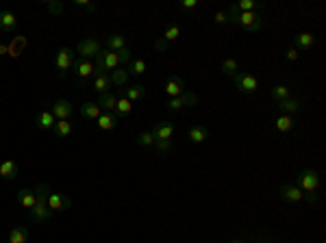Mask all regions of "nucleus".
I'll return each mask as SVG.
<instances>
[{"label": "nucleus", "instance_id": "1", "mask_svg": "<svg viewBox=\"0 0 326 243\" xmlns=\"http://www.w3.org/2000/svg\"><path fill=\"white\" fill-rule=\"evenodd\" d=\"M48 185L41 182V185L35 187V207L31 208V222H48L53 217V208L48 207Z\"/></svg>", "mask_w": 326, "mask_h": 243}, {"label": "nucleus", "instance_id": "2", "mask_svg": "<svg viewBox=\"0 0 326 243\" xmlns=\"http://www.w3.org/2000/svg\"><path fill=\"white\" fill-rule=\"evenodd\" d=\"M233 26H239V29H244L248 33H257V31H261V26H263V17H261L259 11H248V13L239 11V16L235 17Z\"/></svg>", "mask_w": 326, "mask_h": 243}, {"label": "nucleus", "instance_id": "3", "mask_svg": "<svg viewBox=\"0 0 326 243\" xmlns=\"http://www.w3.org/2000/svg\"><path fill=\"white\" fill-rule=\"evenodd\" d=\"M296 187L302 191V193H307V191H318L320 187V174L315 170H302L300 174H298L296 178Z\"/></svg>", "mask_w": 326, "mask_h": 243}, {"label": "nucleus", "instance_id": "4", "mask_svg": "<svg viewBox=\"0 0 326 243\" xmlns=\"http://www.w3.org/2000/svg\"><path fill=\"white\" fill-rule=\"evenodd\" d=\"M100 50H102V48H100V41L94 39V37H87V39H81V41H78V46H76L78 59H85V61L96 59Z\"/></svg>", "mask_w": 326, "mask_h": 243}, {"label": "nucleus", "instance_id": "5", "mask_svg": "<svg viewBox=\"0 0 326 243\" xmlns=\"http://www.w3.org/2000/svg\"><path fill=\"white\" fill-rule=\"evenodd\" d=\"M72 69H74V76H76V81L81 83V85H85L90 78H94V63H91V61L74 59Z\"/></svg>", "mask_w": 326, "mask_h": 243}, {"label": "nucleus", "instance_id": "6", "mask_svg": "<svg viewBox=\"0 0 326 243\" xmlns=\"http://www.w3.org/2000/svg\"><path fill=\"white\" fill-rule=\"evenodd\" d=\"M233 81H235L237 91H241V93H254L259 89V78L248 74V72H239Z\"/></svg>", "mask_w": 326, "mask_h": 243}, {"label": "nucleus", "instance_id": "7", "mask_svg": "<svg viewBox=\"0 0 326 243\" xmlns=\"http://www.w3.org/2000/svg\"><path fill=\"white\" fill-rule=\"evenodd\" d=\"M72 63H74V52L63 46V48L57 52V59H54V65H57V69H59V76L65 78V74H68V69L72 68Z\"/></svg>", "mask_w": 326, "mask_h": 243}, {"label": "nucleus", "instance_id": "8", "mask_svg": "<svg viewBox=\"0 0 326 243\" xmlns=\"http://www.w3.org/2000/svg\"><path fill=\"white\" fill-rule=\"evenodd\" d=\"M48 207L53 208V213H63L68 208H72V200H70V195H63V193H50Z\"/></svg>", "mask_w": 326, "mask_h": 243}, {"label": "nucleus", "instance_id": "9", "mask_svg": "<svg viewBox=\"0 0 326 243\" xmlns=\"http://www.w3.org/2000/svg\"><path fill=\"white\" fill-rule=\"evenodd\" d=\"M165 93L170 98H176V96H181V93L185 91V81L181 76H167V81H165Z\"/></svg>", "mask_w": 326, "mask_h": 243}, {"label": "nucleus", "instance_id": "10", "mask_svg": "<svg viewBox=\"0 0 326 243\" xmlns=\"http://www.w3.org/2000/svg\"><path fill=\"white\" fill-rule=\"evenodd\" d=\"M74 106L70 100H57L53 104V115L54 120H70V115H72Z\"/></svg>", "mask_w": 326, "mask_h": 243}, {"label": "nucleus", "instance_id": "11", "mask_svg": "<svg viewBox=\"0 0 326 243\" xmlns=\"http://www.w3.org/2000/svg\"><path fill=\"white\" fill-rule=\"evenodd\" d=\"M18 29V17L11 11H0V31L4 33H16Z\"/></svg>", "mask_w": 326, "mask_h": 243}, {"label": "nucleus", "instance_id": "12", "mask_svg": "<svg viewBox=\"0 0 326 243\" xmlns=\"http://www.w3.org/2000/svg\"><path fill=\"white\" fill-rule=\"evenodd\" d=\"M150 133L155 135L157 141H159V139H172V135H174V124H172V122H159Z\"/></svg>", "mask_w": 326, "mask_h": 243}, {"label": "nucleus", "instance_id": "13", "mask_svg": "<svg viewBox=\"0 0 326 243\" xmlns=\"http://www.w3.org/2000/svg\"><path fill=\"white\" fill-rule=\"evenodd\" d=\"M0 178H4V180L18 178V163L13 158H7V161L0 163Z\"/></svg>", "mask_w": 326, "mask_h": 243}, {"label": "nucleus", "instance_id": "14", "mask_svg": "<svg viewBox=\"0 0 326 243\" xmlns=\"http://www.w3.org/2000/svg\"><path fill=\"white\" fill-rule=\"evenodd\" d=\"M278 193H281V198L287 200V202H300L302 200V191L298 189L296 185H283Z\"/></svg>", "mask_w": 326, "mask_h": 243}, {"label": "nucleus", "instance_id": "15", "mask_svg": "<svg viewBox=\"0 0 326 243\" xmlns=\"http://www.w3.org/2000/svg\"><path fill=\"white\" fill-rule=\"evenodd\" d=\"M115 102H118V98L109 91V93H100L96 104L100 106V111H105V113H113V111H115Z\"/></svg>", "mask_w": 326, "mask_h": 243}, {"label": "nucleus", "instance_id": "16", "mask_svg": "<svg viewBox=\"0 0 326 243\" xmlns=\"http://www.w3.org/2000/svg\"><path fill=\"white\" fill-rule=\"evenodd\" d=\"M127 48V37L120 35V33H111L109 37H107V50L109 52H118V50Z\"/></svg>", "mask_w": 326, "mask_h": 243}, {"label": "nucleus", "instance_id": "17", "mask_svg": "<svg viewBox=\"0 0 326 243\" xmlns=\"http://www.w3.org/2000/svg\"><path fill=\"white\" fill-rule=\"evenodd\" d=\"M278 109L283 111V115H290V113H298V111L302 109V102L298 100V98H285V100L278 102Z\"/></svg>", "mask_w": 326, "mask_h": 243}, {"label": "nucleus", "instance_id": "18", "mask_svg": "<svg viewBox=\"0 0 326 243\" xmlns=\"http://www.w3.org/2000/svg\"><path fill=\"white\" fill-rule=\"evenodd\" d=\"M128 78H130L128 69H122V68H118V69H113V72H111L109 81H111V85H115V87H120V89H122V87H127Z\"/></svg>", "mask_w": 326, "mask_h": 243}, {"label": "nucleus", "instance_id": "19", "mask_svg": "<svg viewBox=\"0 0 326 243\" xmlns=\"http://www.w3.org/2000/svg\"><path fill=\"white\" fill-rule=\"evenodd\" d=\"M37 128H41V130H53L54 128V115H53V111H41L39 115H37Z\"/></svg>", "mask_w": 326, "mask_h": 243}, {"label": "nucleus", "instance_id": "20", "mask_svg": "<svg viewBox=\"0 0 326 243\" xmlns=\"http://www.w3.org/2000/svg\"><path fill=\"white\" fill-rule=\"evenodd\" d=\"M120 118L115 113H100V118H98V128L100 130H113L115 126H118Z\"/></svg>", "mask_w": 326, "mask_h": 243}, {"label": "nucleus", "instance_id": "21", "mask_svg": "<svg viewBox=\"0 0 326 243\" xmlns=\"http://www.w3.org/2000/svg\"><path fill=\"white\" fill-rule=\"evenodd\" d=\"M313 44H315V37L311 33L305 31L296 35V50H309V48H313Z\"/></svg>", "mask_w": 326, "mask_h": 243}, {"label": "nucleus", "instance_id": "22", "mask_svg": "<svg viewBox=\"0 0 326 243\" xmlns=\"http://www.w3.org/2000/svg\"><path fill=\"white\" fill-rule=\"evenodd\" d=\"M18 200H20L22 207L31 211L35 207V189H20L18 191Z\"/></svg>", "mask_w": 326, "mask_h": 243}, {"label": "nucleus", "instance_id": "23", "mask_svg": "<svg viewBox=\"0 0 326 243\" xmlns=\"http://www.w3.org/2000/svg\"><path fill=\"white\" fill-rule=\"evenodd\" d=\"M220 69H222V74L228 78H235L237 74H239V63H237L235 59H224L220 63Z\"/></svg>", "mask_w": 326, "mask_h": 243}, {"label": "nucleus", "instance_id": "24", "mask_svg": "<svg viewBox=\"0 0 326 243\" xmlns=\"http://www.w3.org/2000/svg\"><path fill=\"white\" fill-rule=\"evenodd\" d=\"M9 243H29V230L24 226H16L9 232Z\"/></svg>", "mask_w": 326, "mask_h": 243}, {"label": "nucleus", "instance_id": "25", "mask_svg": "<svg viewBox=\"0 0 326 243\" xmlns=\"http://www.w3.org/2000/svg\"><path fill=\"white\" fill-rule=\"evenodd\" d=\"M146 96V87L144 85H130V87H124V98L130 102L135 100H142V98Z\"/></svg>", "mask_w": 326, "mask_h": 243}, {"label": "nucleus", "instance_id": "26", "mask_svg": "<svg viewBox=\"0 0 326 243\" xmlns=\"http://www.w3.org/2000/svg\"><path fill=\"white\" fill-rule=\"evenodd\" d=\"M100 106L96 104V102H85V104H81V115L87 120H98L100 118Z\"/></svg>", "mask_w": 326, "mask_h": 243}, {"label": "nucleus", "instance_id": "27", "mask_svg": "<svg viewBox=\"0 0 326 243\" xmlns=\"http://www.w3.org/2000/svg\"><path fill=\"white\" fill-rule=\"evenodd\" d=\"M189 139H192L194 143H202L209 139V128H204V126H192L189 128Z\"/></svg>", "mask_w": 326, "mask_h": 243}, {"label": "nucleus", "instance_id": "28", "mask_svg": "<svg viewBox=\"0 0 326 243\" xmlns=\"http://www.w3.org/2000/svg\"><path fill=\"white\" fill-rule=\"evenodd\" d=\"M130 111H133V102L127 100L124 96H122V98H118V102H115V111H113V113L118 115L120 120H122V118H127V115L130 113Z\"/></svg>", "mask_w": 326, "mask_h": 243}, {"label": "nucleus", "instance_id": "29", "mask_svg": "<svg viewBox=\"0 0 326 243\" xmlns=\"http://www.w3.org/2000/svg\"><path fill=\"white\" fill-rule=\"evenodd\" d=\"M54 135H57L59 139H63V137H70V133H72V124H70L68 120H57L54 122Z\"/></svg>", "mask_w": 326, "mask_h": 243}, {"label": "nucleus", "instance_id": "30", "mask_svg": "<svg viewBox=\"0 0 326 243\" xmlns=\"http://www.w3.org/2000/svg\"><path fill=\"white\" fill-rule=\"evenodd\" d=\"M274 128H276L278 133H290V130L293 128V120L290 118V115H278L276 122H274Z\"/></svg>", "mask_w": 326, "mask_h": 243}, {"label": "nucleus", "instance_id": "31", "mask_svg": "<svg viewBox=\"0 0 326 243\" xmlns=\"http://www.w3.org/2000/svg\"><path fill=\"white\" fill-rule=\"evenodd\" d=\"M24 46H26V39H24V37H16V39H13L11 41V44H9L7 46V48H9V52L7 54H11V57H20V54H22V50H24Z\"/></svg>", "mask_w": 326, "mask_h": 243}, {"label": "nucleus", "instance_id": "32", "mask_svg": "<svg viewBox=\"0 0 326 243\" xmlns=\"http://www.w3.org/2000/svg\"><path fill=\"white\" fill-rule=\"evenodd\" d=\"M146 61L144 59H133L128 63V74H135V76H142V74H146Z\"/></svg>", "mask_w": 326, "mask_h": 243}, {"label": "nucleus", "instance_id": "33", "mask_svg": "<svg viewBox=\"0 0 326 243\" xmlns=\"http://www.w3.org/2000/svg\"><path fill=\"white\" fill-rule=\"evenodd\" d=\"M102 65H105V69H118V68H120L118 52H109V50H105V59H102Z\"/></svg>", "mask_w": 326, "mask_h": 243}, {"label": "nucleus", "instance_id": "34", "mask_svg": "<svg viewBox=\"0 0 326 243\" xmlns=\"http://www.w3.org/2000/svg\"><path fill=\"white\" fill-rule=\"evenodd\" d=\"M94 89L98 91V93H109V89H111V81H109V76H98V78H94Z\"/></svg>", "mask_w": 326, "mask_h": 243}, {"label": "nucleus", "instance_id": "35", "mask_svg": "<svg viewBox=\"0 0 326 243\" xmlns=\"http://www.w3.org/2000/svg\"><path fill=\"white\" fill-rule=\"evenodd\" d=\"M270 96H272L276 102H281V100H285V98H290V87H287V85H276V87L270 89Z\"/></svg>", "mask_w": 326, "mask_h": 243}, {"label": "nucleus", "instance_id": "36", "mask_svg": "<svg viewBox=\"0 0 326 243\" xmlns=\"http://www.w3.org/2000/svg\"><path fill=\"white\" fill-rule=\"evenodd\" d=\"M155 135L150 133V130H146V133H142V135H137V146H142V148H150V146H155Z\"/></svg>", "mask_w": 326, "mask_h": 243}, {"label": "nucleus", "instance_id": "37", "mask_svg": "<svg viewBox=\"0 0 326 243\" xmlns=\"http://www.w3.org/2000/svg\"><path fill=\"white\" fill-rule=\"evenodd\" d=\"M179 35H181V29H179V26H176V24H170V26H167V29H165V33H163V39H165L167 41V44H170V41H174V39H179Z\"/></svg>", "mask_w": 326, "mask_h": 243}, {"label": "nucleus", "instance_id": "38", "mask_svg": "<svg viewBox=\"0 0 326 243\" xmlns=\"http://www.w3.org/2000/svg\"><path fill=\"white\" fill-rule=\"evenodd\" d=\"M181 100H183V109H185V106H196V104H198V96H196L194 91H187V89L181 93Z\"/></svg>", "mask_w": 326, "mask_h": 243}, {"label": "nucleus", "instance_id": "39", "mask_svg": "<svg viewBox=\"0 0 326 243\" xmlns=\"http://www.w3.org/2000/svg\"><path fill=\"white\" fill-rule=\"evenodd\" d=\"M46 9H48L53 16H61L65 7H63V2H59V0H48V2H46Z\"/></svg>", "mask_w": 326, "mask_h": 243}, {"label": "nucleus", "instance_id": "40", "mask_svg": "<svg viewBox=\"0 0 326 243\" xmlns=\"http://www.w3.org/2000/svg\"><path fill=\"white\" fill-rule=\"evenodd\" d=\"M235 4L241 13H248V11H254V9H257V2H254V0H239V2H235Z\"/></svg>", "mask_w": 326, "mask_h": 243}, {"label": "nucleus", "instance_id": "41", "mask_svg": "<svg viewBox=\"0 0 326 243\" xmlns=\"http://www.w3.org/2000/svg\"><path fill=\"white\" fill-rule=\"evenodd\" d=\"M165 109L167 111H181V109H183V100H181V96L170 98V100H167V104H165Z\"/></svg>", "mask_w": 326, "mask_h": 243}, {"label": "nucleus", "instance_id": "42", "mask_svg": "<svg viewBox=\"0 0 326 243\" xmlns=\"http://www.w3.org/2000/svg\"><path fill=\"white\" fill-rule=\"evenodd\" d=\"M155 146H157V152H161V154H167L172 150V141L170 139H159V141H155Z\"/></svg>", "mask_w": 326, "mask_h": 243}, {"label": "nucleus", "instance_id": "43", "mask_svg": "<svg viewBox=\"0 0 326 243\" xmlns=\"http://www.w3.org/2000/svg\"><path fill=\"white\" fill-rule=\"evenodd\" d=\"M118 59H120V65L130 63V61H133V52H130L128 48H122V50H118Z\"/></svg>", "mask_w": 326, "mask_h": 243}, {"label": "nucleus", "instance_id": "44", "mask_svg": "<svg viewBox=\"0 0 326 243\" xmlns=\"http://www.w3.org/2000/svg\"><path fill=\"white\" fill-rule=\"evenodd\" d=\"M167 48H170V44H167L163 37H157V41H155V50H157V52H167Z\"/></svg>", "mask_w": 326, "mask_h": 243}, {"label": "nucleus", "instance_id": "45", "mask_svg": "<svg viewBox=\"0 0 326 243\" xmlns=\"http://www.w3.org/2000/svg\"><path fill=\"white\" fill-rule=\"evenodd\" d=\"M76 7H83V9H87V11H96V4L94 2H87V0H76Z\"/></svg>", "mask_w": 326, "mask_h": 243}, {"label": "nucleus", "instance_id": "46", "mask_svg": "<svg viewBox=\"0 0 326 243\" xmlns=\"http://www.w3.org/2000/svg\"><path fill=\"white\" fill-rule=\"evenodd\" d=\"M285 57H287V61H298V57H300V52H298L296 48H290L285 52Z\"/></svg>", "mask_w": 326, "mask_h": 243}, {"label": "nucleus", "instance_id": "47", "mask_svg": "<svg viewBox=\"0 0 326 243\" xmlns=\"http://www.w3.org/2000/svg\"><path fill=\"white\" fill-rule=\"evenodd\" d=\"M213 20H216L217 24H226V16H224V11H217V13H216V17H213Z\"/></svg>", "mask_w": 326, "mask_h": 243}, {"label": "nucleus", "instance_id": "48", "mask_svg": "<svg viewBox=\"0 0 326 243\" xmlns=\"http://www.w3.org/2000/svg\"><path fill=\"white\" fill-rule=\"evenodd\" d=\"M196 4H198V0H183V4H181V7H183V9H194Z\"/></svg>", "mask_w": 326, "mask_h": 243}, {"label": "nucleus", "instance_id": "49", "mask_svg": "<svg viewBox=\"0 0 326 243\" xmlns=\"http://www.w3.org/2000/svg\"><path fill=\"white\" fill-rule=\"evenodd\" d=\"M7 52H9V48H7V46L0 44V54H7Z\"/></svg>", "mask_w": 326, "mask_h": 243}, {"label": "nucleus", "instance_id": "50", "mask_svg": "<svg viewBox=\"0 0 326 243\" xmlns=\"http://www.w3.org/2000/svg\"><path fill=\"white\" fill-rule=\"evenodd\" d=\"M231 243H246V241H241V239H233Z\"/></svg>", "mask_w": 326, "mask_h": 243}]
</instances>
